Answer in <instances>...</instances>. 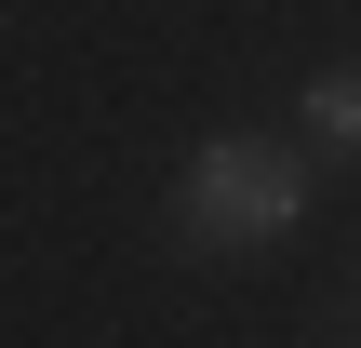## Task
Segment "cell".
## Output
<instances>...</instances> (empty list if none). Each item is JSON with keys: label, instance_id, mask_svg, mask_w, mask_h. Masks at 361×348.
<instances>
[{"label": "cell", "instance_id": "cell-1", "mask_svg": "<svg viewBox=\"0 0 361 348\" xmlns=\"http://www.w3.org/2000/svg\"><path fill=\"white\" fill-rule=\"evenodd\" d=\"M295 228H308V148L241 134V121L188 148V174H174V241H188V255L241 268V255H268V241H295Z\"/></svg>", "mask_w": 361, "mask_h": 348}, {"label": "cell", "instance_id": "cell-2", "mask_svg": "<svg viewBox=\"0 0 361 348\" xmlns=\"http://www.w3.org/2000/svg\"><path fill=\"white\" fill-rule=\"evenodd\" d=\"M295 121H308V148H335V161H361V54L308 80V107H295Z\"/></svg>", "mask_w": 361, "mask_h": 348}]
</instances>
